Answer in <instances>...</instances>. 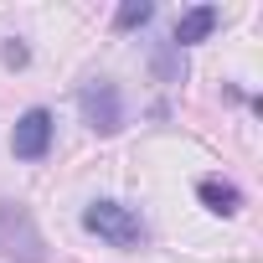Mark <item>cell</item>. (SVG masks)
<instances>
[{"mask_svg":"<svg viewBox=\"0 0 263 263\" xmlns=\"http://www.w3.org/2000/svg\"><path fill=\"white\" fill-rule=\"evenodd\" d=\"M196 196H201V206L217 212V217H232V212L242 206V191H237L232 181H222V176H201V181H196Z\"/></svg>","mask_w":263,"mask_h":263,"instance_id":"6","label":"cell"},{"mask_svg":"<svg viewBox=\"0 0 263 263\" xmlns=\"http://www.w3.org/2000/svg\"><path fill=\"white\" fill-rule=\"evenodd\" d=\"M78 114H83V124L93 135H119L124 129V93H119V83H108V78L83 83L78 88Z\"/></svg>","mask_w":263,"mask_h":263,"instance_id":"3","label":"cell"},{"mask_svg":"<svg viewBox=\"0 0 263 263\" xmlns=\"http://www.w3.org/2000/svg\"><path fill=\"white\" fill-rule=\"evenodd\" d=\"M150 72H155L160 83H181V52H176L171 42H160L155 57H150Z\"/></svg>","mask_w":263,"mask_h":263,"instance_id":"7","label":"cell"},{"mask_svg":"<svg viewBox=\"0 0 263 263\" xmlns=\"http://www.w3.org/2000/svg\"><path fill=\"white\" fill-rule=\"evenodd\" d=\"M217 21H222V11L217 6H191L176 26H171V47L181 52V47H196V42H206L212 31H217Z\"/></svg>","mask_w":263,"mask_h":263,"instance_id":"5","label":"cell"},{"mask_svg":"<svg viewBox=\"0 0 263 263\" xmlns=\"http://www.w3.org/2000/svg\"><path fill=\"white\" fill-rule=\"evenodd\" d=\"M0 258H16V263H47V237H42L31 206L6 201V196H0Z\"/></svg>","mask_w":263,"mask_h":263,"instance_id":"2","label":"cell"},{"mask_svg":"<svg viewBox=\"0 0 263 263\" xmlns=\"http://www.w3.org/2000/svg\"><path fill=\"white\" fill-rule=\"evenodd\" d=\"M52 135H57V119H52V108H26L21 119H16V129H11V155L16 160H26V165H36V160H47L52 155Z\"/></svg>","mask_w":263,"mask_h":263,"instance_id":"4","label":"cell"},{"mask_svg":"<svg viewBox=\"0 0 263 263\" xmlns=\"http://www.w3.org/2000/svg\"><path fill=\"white\" fill-rule=\"evenodd\" d=\"M155 16V6H150V0H129V6H119L114 11V31H129V26H145Z\"/></svg>","mask_w":263,"mask_h":263,"instance_id":"8","label":"cell"},{"mask_svg":"<svg viewBox=\"0 0 263 263\" xmlns=\"http://www.w3.org/2000/svg\"><path fill=\"white\" fill-rule=\"evenodd\" d=\"M83 232L103 237V242L119 248V253H135V248L150 242V227L140 222V212H135V206H124V201H108V196L83 206Z\"/></svg>","mask_w":263,"mask_h":263,"instance_id":"1","label":"cell"},{"mask_svg":"<svg viewBox=\"0 0 263 263\" xmlns=\"http://www.w3.org/2000/svg\"><path fill=\"white\" fill-rule=\"evenodd\" d=\"M0 57H6V67H26V62H31V47H26L21 36H11L6 47H0Z\"/></svg>","mask_w":263,"mask_h":263,"instance_id":"9","label":"cell"}]
</instances>
